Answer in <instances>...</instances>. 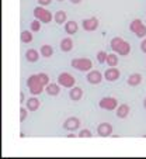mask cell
Masks as SVG:
<instances>
[{"label":"cell","mask_w":146,"mask_h":159,"mask_svg":"<svg viewBox=\"0 0 146 159\" xmlns=\"http://www.w3.org/2000/svg\"><path fill=\"white\" fill-rule=\"evenodd\" d=\"M103 73L100 72V70H90L89 73H87V82H89L90 84H100L103 80Z\"/></svg>","instance_id":"9"},{"label":"cell","mask_w":146,"mask_h":159,"mask_svg":"<svg viewBox=\"0 0 146 159\" xmlns=\"http://www.w3.org/2000/svg\"><path fill=\"white\" fill-rule=\"evenodd\" d=\"M99 106H100V108H103V110L114 111V110H117V107H118V100H117L115 97H103V99L99 102Z\"/></svg>","instance_id":"7"},{"label":"cell","mask_w":146,"mask_h":159,"mask_svg":"<svg viewBox=\"0 0 146 159\" xmlns=\"http://www.w3.org/2000/svg\"><path fill=\"white\" fill-rule=\"evenodd\" d=\"M58 83L62 87L72 89V87H75V84H76V79H75V76H72L69 72H63L58 76Z\"/></svg>","instance_id":"6"},{"label":"cell","mask_w":146,"mask_h":159,"mask_svg":"<svg viewBox=\"0 0 146 159\" xmlns=\"http://www.w3.org/2000/svg\"><path fill=\"white\" fill-rule=\"evenodd\" d=\"M83 30L84 31H95L97 28H99L100 25V21L97 17H90V18H86V20H83Z\"/></svg>","instance_id":"8"},{"label":"cell","mask_w":146,"mask_h":159,"mask_svg":"<svg viewBox=\"0 0 146 159\" xmlns=\"http://www.w3.org/2000/svg\"><path fill=\"white\" fill-rule=\"evenodd\" d=\"M119 76H121V72H119L117 68H110V69H107L104 72V79L108 82H115L119 79Z\"/></svg>","instance_id":"12"},{"label":"cell","mask_w":146,"mask_h":159,"mask_svg":"<svg viewBox=\"0 0 146 159\" xmlns=\"http://www.w3.org/2000/svg\"><path fill=\"white\" fill-rule=\"evenodd\" d=\"M140 49H142L143 54H146V38L143 39L142 42H140Z\"/></svg>","instance_id":"30"},{"label":"cell","mask_w":146,"mask_h":159,"mask_svg":"<svg viewBox=\"0 0 146 159\" xmlns=\"http://www.w3.org/2000/svg\"><path fill=\"white\" fill-rule=\"evenodd\" d=\"M97 134L100 137H110L113 134V125L110 123H101L97 127Z\"/></svg>","instance_id":"11"},{"label":"cell","mask_w":146,"mask_h":159,"mask_svg":"<svg viewBox=\"0 0 146 159\" xmlns=\"http://www.w3.org/2000/svg\"><path fill=\"white\" fill-rule=\"evenodd\" d=\"M129 30L134 34H136V37H139V38H145L146 37V25L143 24L142 20H139V18H135L132 21L131 25H129Z\"/></svg>","instance_id":"5"},{"label":"cell","mask_w":146,"mask_h":159,"mask_svg":"<svg viewBox=\"0 0 146 159\" xmlns=\"http://www.w3.org/2000/svg\"><path fill=\"white\" fill-rule=\"evenodd\" d=\"M69 97H70L73 102H79V100H82V97H83V90H82V87H72L70 92H69Z\"/></svg>","instance_id":"14"},{"label":"cell","mask_w":146,"mask_h":159,"mask_svg":"<svg viewBox=\"0 0 146 159\" xmlns=\"http://www.w3.org/2000/svg\"><path fill=\"white\" fill-rule=\"evenodd\" d=\"M54 20H55V23H58V24H63V23H66V21H68L66 11H63V10H58L54 16Z\"/></svg>","instance_id":"20"},{"label":"cell","mask_w":146,"mask_h":159,"mask_svg":"<svg viewBox=\"0 0 146 159\" xmlns=\"http://www.w3.org/2000/svg\"><path fill=\"white\" fill-rule=\"evenodd\" d=\"M143 138H146V135H143Z\"/></svg>","instance_id":"34"},{"label":"cell","mask_w":146,"mask_h":159,"mask_svg":"<svg viewBox=\"0 0 146 159\" xmlns=\"http://www.w3.org/2000/svg\"><path fill=\"white\" fill-rule=\"evenodd\" d=\"M60 49H62V52H70L72 49H73V39L70 38V37H66V38H63L62 41H60Z\"/></svg>","instance_id":"15"},{"label":"cell","mask_w":146,"mask_h":159,"mask_svg":"<svg viewBox=\"0 0 146 159\" xmlns=\"http://www.w3.org/2000/svg\"><path fill=\"white\" fill-rule=\"evenodd\" d=\"M111 49H113L115 54L121 55V57H126V55L131 52V45L129 42H126L125 39H122L121 37H114L110 42Z\"/></svg>","instance_id":"2"},{"label":"cell","mask_w":146,"mask_h":159,"mask_svg":"<svg viewBox=\"0 0 146 159\" xmlns=\"http://www.w3.org/2000/svg\"><path fill=\"white\" fill-rule=\"evenodd\" d=\"M58 2H63V0H58Z\"/></svg>","instance_id":"35"},{"label":"cell","mask_w":146,"mask_h":159,"mask_svg":"<svg viewBox=\"0 0 146 159\" xmlns=\"http://www.w3.org/2000/svg\"><path fill=\"white\" fill-rule=\"evenodd\" d=\"M38 58H39V54H38V51L37 49H28L27 52H25V59L28 61V62H37L38 61Z\"/></svg>","instance_id":"21"},{"label":"cell","mask_w":146,"mask_h":159,"mask_svg":"<svg viewBox=\"0 0 146 159\" xmlns=\"http://www.w3.org/2000/svg\"><path fill=\"white\" fill-rule=\"evenodd\" d=\"M143 107H145V108H146V99H145V100H143Z\"/></svg>","instance_id":"33"},{"label":"cell","mask_w":146,"mask_h":159,"mask_svg":"<svg viewBox=\"0 0 146 159\" xmlns=\"http://www.w3.org/2000/svg\"><path fill=\"white\" fill-rule=\"evenodd\" d=\"M80 127V120L77 117H69L68 120L63 123V128L68 131H76Z\"/></svg>","instance_id":"10"},{"label":"cell","mask_w":146,"mask_h":159,"mask_svg":"<svg viewBox=\"0 0 146 159\" xmlns=\"http://www.w3.org/2000/svg\"><path fill=\"white\" fill-rule=\"evenodd\" d=\"M20 99H21V103H24V102H25V97H24V93H23V92H21V93H20Z\"/></svg>","instance_id":"31"},{"label":"cell","mask_w":146,"mask_h":159,"mask_svg":"<svg viewBox=\"0 0 146 159\" xmlns=\"http://www.w3.org/2000/svg\"><path fill=\"white\" fill-rule=\"evenodd\" d=\"M45 90H46V93L49 94V96H58L60 92V84L59 83H49V84H46Z\"/></svg>","instance_id":"17"},{"label":"cell","mask_w":146,"mask_h":159,"mask_svg":"<svg viewBox=\"0 0 146 159\" xmlns=\"http://www.w3.org/2000/svg\"><path fill=\"white\" fill-rule=\"evenodd\" d=\"M70 63L75 69L80 70V72H90L93 68V62L89 58H76V59H73Z\"/></svg>","instance_id":"3"},{"label":"cell","mask_w":146,"mask_h":159,"mask_svg":"<svg viewBox=\"0 0 146 159\" xmlns=\"http://www.w3.org/2000/svg\"><path fill=\"white\" fill-rule=\"evenodd\" d=\"M107 57H108L107 52L100 51L99 54H97V61H99L100 63H104V62H107Z\"/></svg>","instance_id":"26"},{"label":"cell","mask_w":146,"mask_h":159,"mask_svg":"<svg viewBox=\"0 0 146 159\" xmlns=\"http://www.w3.org/2000/svg\"><path fill=\"white\" fill-rule=\"evenodd\" d=\"M49 76L46 73H37V75H31L27 79V86L28 90L33 96H38L45 90L46 84H49Z\"/></svg>","instance_id":"1"},{"label":"cell","mask_w":146,"mask_h":159,"mask_svg":"<svg viewBox=\"0 0 146 159\" xmlns=\"http://www.w3.org/2000/svg\"><path fill=\"white\" fill-rule=\"evenodd\" d=\"M70 2H72V3H73V4H79V3H80V2H82V0H70Z\"/></svg>","instance_id":"32"},{"label":"cell","mask_w":146,"mask_h":159,"mask_svg":"<svg viewBox=\"0 0 146 159\" xmlns=\"http://www.w3.org/2000/svg\"><path fill=\"white\" fill-rule=\"evenodd\" d=\"M77 137H79V138H91L93 134H91V131H90V129H82V131L79 132Z\"/></svg>","instance_id":"27"},{"label":"cell","mask_w":146,"mask_h":159,"mask_svg":"<svg viewBox=\"0 0 146 159\" xmlns=\"http://www.w3.org/2000/svg\"><path fill=\"white\" fill-rule=\"evenodd\" d=\"M65 31L66 34H69V35H73V34H76L79 31V25L76 21H66L65 23Z\"/></svg>","instance_id":"16"},{"label":"cell","mask_w":146,"mask_h":159,"mask_svg":"<svg viewBox=\"0 0 146 159\" xmlns=\"http://www.w3.org/2000/svg\"><path fill=\"white\" fill-rule=\"evenodd\" d=\"M34 17L39 20L41 23H51L54 20V16L49 10H46L44 6H38L34 9Z\"/></svg>","instance_id":"4"},{"label":"cell","mask_w":146,"mask_h":159,"mask_svg":"<svg viewBox=\"0 0 146 159\" xmlns=\"http://www.w3.org/2000/svg\"><path fill=\"white\" fill-rule=\"evenodd\" d=\"M129 106L128 104H119L118 107H117V110H115V114H117V117L118 118H126L128 117V114H129Z\"/></svg>","instance_id":"13"},{"label":"cell","mask_w":146,"mask_h":159,"mask_svg":"<svg viewBox=\"0 0 146 159\" xmlns=\"http://www.w3.org/2000/svg\"><path fill=\"white\" fill-rule=\"evenodd\" d=\"M39 52H41V55H42L44 58H51L52 55H54V48H52L51 45L45 44V45H42V47H41Z\"/></svg>","instance_id":"22"},{"label":"cell","mask_w":146,"mask_h":159,"mask_svg":"<svg viewBox=\"0 0 146 159\" xmlns=\"http://www.w3.org/2000/svg\"><path fill=\"white\" fill-rule=\"evenodd\" d=\"M27 111H28V108H27V107H25V108L21 107V108H20V121H21V123H23V121L25 120V118H27V114H28Z\"/></svg>","instance_id":"28"},{"label":"cell","mask_w":146,"mask_h":159,"mask_svg":"<svg viewBox=\"0 0 146 159\" xmlns=\"http://www.w3.org/2000/svg\"><path fill=\"white\" fill-rule=\"evenodd\" d=\"M41 24H42L41 21L37 20V18H35V20H34L33 23H31V25H30L31 31H33V33H38V31L41 30Z\"/></svg>","instance_id":"25"},{"label":"cell","mask_w":146,"mask_h":159,"mask_svg":"<svg viewBox=\"0 0 146 159\" xmlns=\"http://www.w3.org/2000/svg\"><path fill=\"white\" fill-rule=\"evenodd\" d=\"M51 2L52 0H38V3H39V6H48V4H51Z\"/></svg>","instance_id":"29"},{"label":"cell","mask_w":146,"mask_h":159,"mask_svg":"<svg viewBox=\"0 0 146 159\" xmlns=\"http://www.w3.org/2000/svg\"><path fill=\"white\" fill-rule=\"evenodd\" d=\"M20 38H21V42H24V44H30L31 41H33V31H23V33L20 34Z\"/></svg>","instance_id":"23"},{"label":"cell","mask_w":146,"mask_h":159,"mask_svg":"<svg viewBox=\"0 0 146 159\" xmlns=\"http://www.w3.org/2000/svg\"><path fill=\"white\" fill-rule=\"evenodd\" d=\"M140 83H142V75L140 73H132V75H129V78H128L129 86L135 87V86H139Z\"/></svg>","instance_id":"18"},{"label":"cell","mask_w":146,"mask_h":159,"mask_svg":"<svg viewBox=\"0 0 146 159\" xmlns=\"http://www.w3.org/2000/svg\"><path fill=\"white\" fill-rule=\"evenodd\" d=\"M25 103H27L28 111H37L39 108V106H41V103H39V100L37 99V97H31V99H28Z\"/></svg>","instance_id":"19"},{"label":"cell","mask_w":146,"mask_h":159,"mask_svg":"<svg viewBox=\"0 0 146 159\" xmlns=\"http://www.w3.org/2000/svg\"><path fill=\"white\" fill-rule=\"evenodd\" d=\"M107 65L110 66V68H115V66L118 65V57H117L115 52H114V54H108V57H107Z\"/></svg>","instance_id":"24"}]
</instances>
